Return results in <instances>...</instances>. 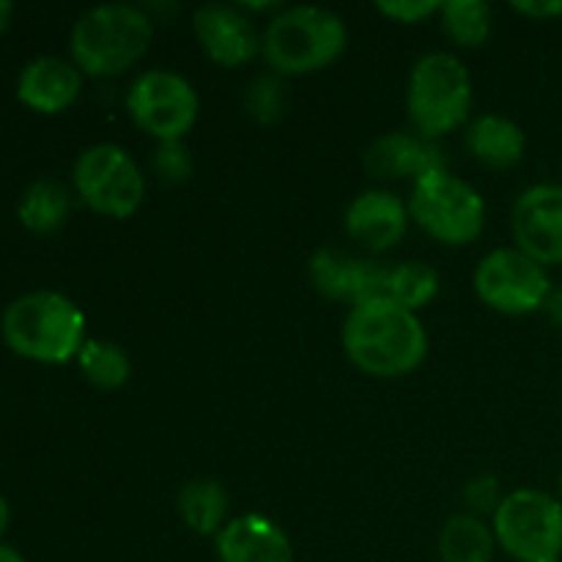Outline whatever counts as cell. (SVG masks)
<instances>
[{
	"label": "cell",
	"instance_id": "cell-1",
	"mask_svg": "<svg viewBox=\"0 0 562 562\" xmlns=\"http://www.w3.org/2000/svg\"><path fill=\"white\" fill-rule=\"evenodd\" d=\"M340 344L357 371L376 379L406 376L428 355V333L420 316L393 300L351 307L340 329Z\"/></svg>",
	"mask_w": 562,
	"mask_h": 562
},
{
	"label": "cell",
	"instance_id": "cell-2",
	"mask_svg": "<svg viewBox=\"0 0 562 562\" xmlns=\"http://www.w3.org/2000/svg\"><path fill=\"white\" fill-rule=\"evenodd\" d=\"M0 333L14 355L64 366L86 346V313L60 291H31L5 307Z\"/></svg>",
	"mask_w": 562,
	"mask_h": 562
},
{
	"label": "cell",
	"instance_id": "cell-3",
	"mask_svg": "<svg viewBox=\"0 0 562 562\" xmlns=\"http://www.w3.org/2000/svg\"><path fill=\"white\" fill-rule=\"evenodd\" d=\"M154 42V22L140 5L104 3L71 27V64L88 77H119L140 64Z\"/></svg>",
	"mask_w": 562,
	"mask_h": 562
},
{
	"label": "cell",
	"instance_id": "cell-4",
	"mask_svg": "<svg viewBox=\"0 0 562 562\" xmlns=\"http://www.w3.org/2000/svg\"><path fill=\"white\" fill-rule=\"evenodd\" d=\"M261 55L280 77H302L333 66L349 44L344 16L324 5H289L263 27Z\"/></svg>",
	"mask_w": 562,
	"mask_h": 562
},
{
	"label": "cell",
	"instance_id": "cell-5",
	"mask_svg": "<svg viewBox=\"0 0 562 562\" xmlns=\"http://www.w3.org/2000/svg\"><path fill=\"white\" fill-rule=\"evenodd\" d=\"M472 77L459 55L426 53L406 82V115L417 135L437 140L467 124L472 110Z\"/></svg>",
	"mask_w": 562,
	"mask_h": 562
},
{
	"label": "cell",
	"instance_id": "cell-6",
	"mask_svg": "<svg viewBox=\"0 0 562 562\" xmlns=\"http://www.w3.org/2000/svg\"><path fill=\"white\" fill-rule=\"evenodd\" d=\"M409 217L445 247H467L486 228V201L470 181L448 168L431 170L412 184Z\"/></svg>",
	"mask_w": 562,
	"mask_h": 562
},
{
	"label": "cell",
	"instance_id": "cell-7",
	"mask_svg": "<svg viewBox=\"0 0 562 562\" xmlns=\"http://www.w3.org/2000/svg\"><path fill=\"white\" fill-rule=\"evenodd\" d=\"M497 547L516 562L562 560V503L541 488H516L505 494L492 516Z\"/></svg>",
	"mask_w": 562,
	"mask_h": 562
},
{
	"label": "cell",
	"instance_id": "cell-8",
	"mask_svg": "<svg viewBox=\"0 0 562 562\" xmlns=\"http://www.w3.org/2000/svg\"><path fill=\"white\" fill-rule=\"evenodd\" d=\"M75 190L91 212L126 220L143 206L146 176L126 148L97 143L77 157Z\"/></svg>",
	"mask_w": 562,
	"mask_h": 562
},
{
	"label": "cell",
	"instance_id": "cell-9",
	"mask_svg": "<svg viewBox=\"0 0 562 562\" xmlns=\"http://www.w3.org/2000/svg\"><path fill=\"white\" fill-rule=\"evenodd\" d=\"M472 289L477 300L503 316H530L543 311L552 294V278L547 267L521 252L519 247H497L481 258Z\"/></svg>",
	"mask_w": 562,
	"mask_h": 562
},
{
	"label": "cell",
	"instance_id": "cell-10",
	"mask_svg": "<svg viewBox=\"0 0 562 562\" xmlns=\"http://www.w3.org/2000/svg\"><path fill=\"white\" fill-rule=\"evenodd\" d=\"M126 113L137 130L157 143L184 140L201 113V99L179 71L148 69L132 80L126 91Z\"/></svg>",
	"mask_w": 562,
	"mask_h": 562
},
{
	"label": "cell",
	"instance_id": "cell-11",
	"mask_svg": "<svg viewBox=\"0 0 562 562\" xmlns=\"http://www.w3.org/2000/svg\"><path fill=\"white\" fill-rule=\"evenodd\" d=\"M387 263L349 256L335 247H322L307 261L313 289L333 302H349L351 307L371 300H387Z\"/></svg>",
	"mask_w": 562,
	"mask_h": 562
},
{
	"label": "cell",
	"instance_id": "cell-12",
	"mask_svg": "<svg viewBox=\"0 0 562 562\" xmlns=\"http://www.w3.org/2000/svg\"><path fill=\"white\" fill-rule=\"evenodd\" d=\"M510 231L521 252L543 267L562 263V184H536L516 198Z\"/></svg>",
	"mask_w": 562,
	"mask_h": 562
},
{
	"label": "cell",
	"instance_id": "cell-13",
	"mask_svg": "<svg viewBox=\"0 0 562 562\" xmlns=\"http://www.w3.org/2000/svg\"><path fill=\"white\" fill-rule=\"evenodd\" d=\"M192 33L212 64L236 69L261 55L263 36L239 5L206 3L192 14Z\"/></svg>",
	"mask_w": 562,
	"mask_h": 562
},
{
	"label": "cell",
	"instance_id": "cell-14",
	"mask_svg": "<svg viewBox=\"0 0 562 562\" xmlns=\"http://www.w3.org/2000/svg\"><path fill=\"white\" fill-rule=\"evenodd\" d=\"M409 206L390 190H366L346 209V234L371 256L387 252L409 231Z\"/></svg>",
	"mask_w": 562,
	"mask_h": 562
},
{
	"label": "cell",
	"instance_id": "cell-15",
	"mask_svg": "<svg viewBox=\"0 0 562 562\" xmlns=\"http://www.w3.org/2000/svg\"><path fill=\"white\" fill-rule=\"evenodd\" d=\"M366 168L376 179H412L415 184L431 170L448 168V162L437 140H428L417 132H387L368 146Z\"/></svg>",
	"mask_w": 562,
	"mask_h": 562
},
{
	"label": "cell",
	"instance_id": "cell-16",
	"mask_svg": "<svg viewBox=\"0 0 562 562\" xmlns=\"http://www.w3.org/2000/svg\"><path fill=\"white\" fill-rule=\"evenodd\" d=\"M220 562H294L291 538L261 514L231 519L214 538Z\"/></svg>",
	"mask_w": 562,
	"mask_h": 562
},
{
	"label": "cell",
	"instance_id": "cell-17",
	"mask_svg": "<svg viewBox=\"0 0 562 562\" xmlns=\"http://www.w3.org/2000/svg\"><path fill=\"white\" fill-rule=\"evenodd\" d=\"M82 71L55 55L33 58L16 80V97L25 108L42 115H58L80 99Z\"/></svg>",
	"mask_w": 562,
	"mask_h": 562
},
{
	"label": "cell",
	"instance_id": "cell-18",
	"mask_svg": "<svg viewBox=\"0 0 562 562\" xmlns=\"http://www.w3.org/2000/svg\"><path fill=\"white\" fill-rule=\"evenodd\" d=\"M464 143L472 159L492 170L516 168L527 151L525 130L514 119L497 113H486L472 121Z\"/></svg>",
	"mask_w": 562,
	"mask_h": 562
},
{
	"label": "cell",
	"instance_id": "cell-19",
	"mask_svg": "<svg viewBox=\"0 0 562 562\" xmlns=\"http://www.w3.org/2000/svg\"><path fill=\"white\" fill-rule=\"evenodd\" d=\"M228 508V492L223 488V483L212 481V477L187 481L176 497V510H179L181 521L187 530L198 532V536L217 538V532L231 521Z\"/></svg>",
	"mask_w": 562,
	"mask_h": 562
},
{
	"label": "cell",
	"instance_id": "cell-20",
	"mask_svg": "<svg viewBox=\"0 0 562 562\" xmlns=\"http://www.w3.org/2000/svg\"><path fill=\"white\" fill-rule=\"evenodd\" d=\"M497 538L492 525L475 514H453L437 538V554L442 562H492Z\"/></svg>",
	"mask_w": 562,
	"mask_h": 562
},
{
	"label": "cell",
	"instance_id": "cell-21",
	"mask_svg": "<svg viewBox=\"0 0 562 562\" xmlns=\"http://www.w3.org/2000/svg\"><path fill=\"white\" fill-rule=\"evenodd\" d=\"M71 212V195L60 181L55 179H38L22 195L20 209V223L31 234H55L66 225Z\"/></svg>",
	"mask_w": 562,
	"mask_h": 562
},
{
	"label": "cell",
	"instance_id": "cell-22",
	"mask_svg": "<svg viewBox=\"0 0 562 562\" xmlns=\"http://www.w3.org/2000/svg\"><path fill=\"white\" fill-rule=\"evenodd\" d=\"M442 31L459 47H483L492 36L494 16L486 0H448L439 9Z\"/></svg>",
	"mask_w": 562,
	"mask_h": 562
},
{
	"label": "cell",
	"instance_id": "cell-23",
	"mask_svg": "<svg viewBox=\"0 0 562 562\" xmlns=\"http://www.w3.org/2000/svg\"><path fill=\"white\" fill-rule=\"evenodd\" d=\"M82 376L99 390H121L132 376V360L113 340H86L77 355Z\"/></svg>",
	"mask_w": 562,
	"mask_h": 562
},
{
	"label": "cell",
	"instance_id": "cell-24",
	"mask_svg": "<svg viewBox=\"0 0 562 562\" xmlns=\"http://www.w3.org/2000/svg\"><path fill=\"white\" fill-rule=\"evenodd\" d=\"M439 294V272L426 261H404L390 267L387 300L406 311H420Z\"/></svg>",
	"mask_w": 562,
	"mask_h": 562
},
{
	"label": "cell",
	"instance_id": "cell-25",
	"mask_svg": "<svg viewBox=\"0 0 562 562\" xmlns=\"http://www.w3.org/2000/svg\"><path fill=\"white\" fill-rule=\"evenodd\" d=\"M285 104H289V97H285V82L283 77L269 71V75H258L256 80L247 86L245 91V110L250 113V119L256 124L272 126L278 124L285 115Z\"/></svg>",
	"mask_w": 562,
	"mask_h": 562
},
{
	"label": "cell",
	"instance_id": "cell-26",
	"mask_svg": "<svg viewBox=\"0 0 562 562\" xmlns=\"http://www.w3.org/2000/svg\"><path fill=\"white\" fill-rule=\"evenodd\" d=\"M151 168L157 173L159 181L165 184H184L192 176V154L184 146V140H170V143H157V151L151 157Z\"/></svg>",
	"mask_w": 562,
	"mask_h": 562
},
{
	"label": "cell",
	"instance_id": "cell-27",
	"mask_svg": "<svg viewBox=\"0 0 562 562\" xmlns=\"http://www.w3.org/2000/svg\"><path fill=\"white\" fill-rule=\"evenodd\" d=\"M503 488L494 475H475L464 486V503L470 514L475 516H494V510L503 503Z\"/></svg>",
	"mask_w": 562,
	"mask_h": 562
},
{
	"label": "cell",
	"instance_id": "cell-28",
	"mask_svg": "<svg viewBox=\"0 0 562 562\" xmlns=\"http://www.w3.org/2000/svg\"><path fill=\"white\" fill-rule=\"evenodd\" d=\"M442 3L439 0H379L376 11L387 20L401 22V25H420L439 14Z\"/></svg>",
	"mask_w": 562,
	"mask_h": 562
},
{
	"label": "cell",
	"instance_id": "cell-29",
	"mask_svg": "<svg viewBox=\"0 0 562 562\" xmlns=\"http://www.w3.org/2000/svg\"><path fill=\"white\" fill-rule=\"evenodd\" d=\"M514 11L530 20H562V0H525L514 3Z\"/></svg>",
	"mask_w": 562,
	"mask_h": 562
},
{
	"label": "cell",
	"instance_id": "cell-30",
	"mask_svg": "<svg viewBox=\"0 0 562 562\" xmlns=\"http://www.w3.org/2000/svg\"><path fill=\"white\" fill-rule=\"evenodd\" d=\"M543 311H547L549 322H552L558 329H562V285H558V289H552V294H549V300H547V305H543Z\"/></svg>",
	"mask_w": 562,
	"mask_h": 562
},
{
	"label": "cell",
	"instance_id": "cell-31",
	"mask_svg": "<svg viewBox=\"0 0 562 562\" xmlns=\"http://www.w3.org/2000/svg\"><path fill=\"white\" fill-rule=\"evenodd\" d=\"M11 525V508H9V499L0 494V538L5 536V530H9Z\"/></svg>",
	"mask_w": 562,
	"mask_h": 562
},
{
	"label": "cell",
	"instance_id": "cell-32",
	"mask_svg": "<svg viewBox=\"0 0 562 562\" xmlns=\"http://www.w3.org/2000/svg\"><path fill=\"white\" fill-rule=\"evenodd\" d=\"M0 562H25V558L9 543H0Z\"/></svg>",
	"mask_w": 562,
	"mask_h": 562
},
{
	"label": "cell",
	"instance_id": "cell-33",
	"mask_svg": "<svg viewBox=\"0 0 562 562\" xmlns=\"http://www.w3.org/2000/svg\"><path fill=\"white\" fill-rule=\"evenodd\" d=\"M11 14H14V5H11L9 0H0V33H3L5 27H9Z\"/></svg>",
	"mask_w": 562,
	"mask_h": 562
},
{
	"label": "cell",
	"instance_id": "cell-34",
	"mask_svg": "<svg viewBox=\"0 0 562 562\" xmlns=\"http://www.w3.org/2000/svg\"><path fill=\"white\" fill-rule=\"evenodd\" d=\"M558 488H560V503H562V472H560V481H558Z\"/></svg>",
	"mask_w": 562,
	"mask_h": 562
},
{
	"label": "cell",
	"instance_id": "cell-35",
	"mask_svg": "<svg viewBox=\"0 0 562 562\" xmlns=\"http://www.w3.org/2000/svg\"><path fill=\"white\" fill-rule=\"evenodd\" d=\"M560 562H562V560H560Z\"/></svg>",
	"mask_w": 562,
	"mask_h": 562
}]
</instances>
